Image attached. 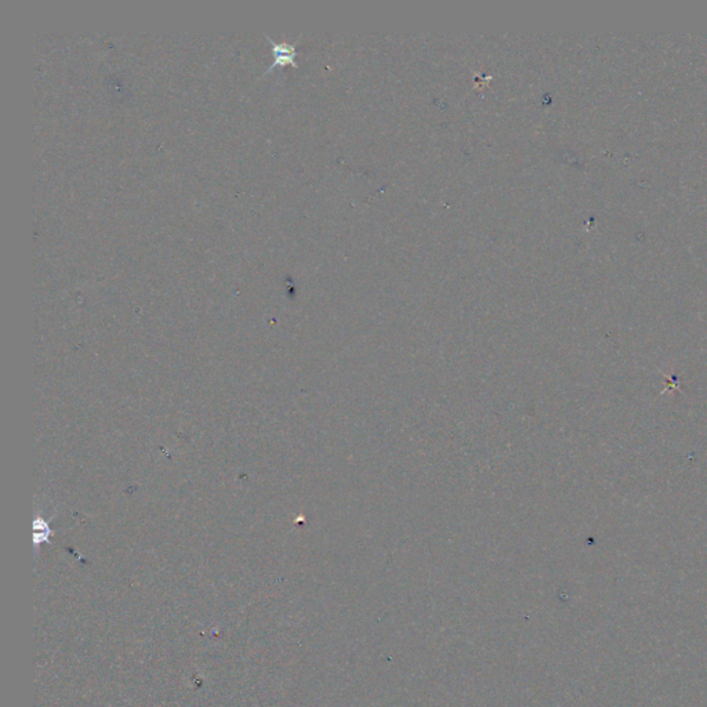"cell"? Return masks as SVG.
<instances>
[{"label": "cell", "instance_id": "obj_1", "mask_svg": "<svg viewBox=\"0 0 707 707\" xmlns=\"http://www.w3.org/2000/svg\"><path fill=\"white\" fill-rule=\"evenodd\" d=\"M265 36L272 44V51H274V62L271 64V67L265 72H269L271 69H274L276 67H285V65L297 67V64H296L297 53H296L295 44H289L286 42L278 43L274 39H271L268 35H265Z\"/></svg>", "mask_w": 707, "mask_h": 707}]
</instances>
